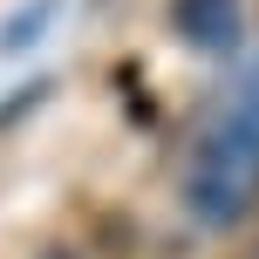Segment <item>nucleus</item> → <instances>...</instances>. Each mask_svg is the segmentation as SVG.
Wrapping results in <instances>:
<instances>
[{
  "mask_svg": "<svg viewBox=\"0 0 259 259\" xmlns=\"http://www.w3.org/2000/svg\"><path fill=\"white\" fill-rule=\"evenodd\" d=\"M170 34L198 55H232L246 34V0H170Z\"/></svg>",
  "mask_w": 259,
  "mask_h": 259,
  "instance_id": "nucleus-2",
  "label": "nucleus"
},
{
  "mask_svg": "<svg viewBox=\"0 0 259 259\" xmlns=\"http://www.w3.org/2000/svg\"><path fill=\"white\" fill-rule=\"evenodd\" d=\"M41 259H82L75 246H48V252H41Z\"/></svg>",
  "mask_w": 259,
  "mask_h": 259,
  "instance_id": "nucleus-3",
  "label": "nucleus"
},
{
  "mask_svg": "<svg viewBox=\"0 0 259 259\" xmlns=\"http://www.w3.org/2000/svg\"><path fill=\"white\" fill-rule=\"evenodd\" d=\"M252 259H259V246H252Z\"/></svg>",
  "mask_w": 259,
  "mask_h": 259,
  "instance_id": "nucleus-4",
  "label": "nucleus"
},
{
  "mask_svg": "<svg viewBox=\"0 0 259 259\" xmlns=\"http://www.w3.org/2000/svg\"><path fill=\"white\" fill-rule=\"evenodd\" d=\"M178 198L211 232H232L259 211V89L252 82L198 130L191 157L178 170Z\"/></svg>",
  "mask_w": 259,
  "mask_h": 259,
  "instance_id": "nucleus-1",
  "label": "nucleus"
}]
</instances>
